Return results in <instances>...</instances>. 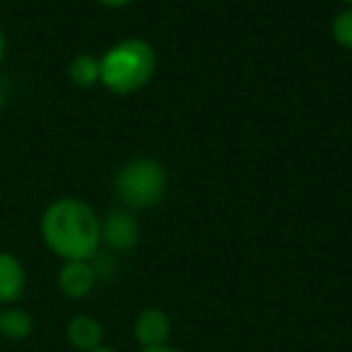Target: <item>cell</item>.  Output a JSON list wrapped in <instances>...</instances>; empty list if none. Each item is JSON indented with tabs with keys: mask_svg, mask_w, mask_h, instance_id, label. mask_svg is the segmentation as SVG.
Segmentation results:
<instances>
[{
	"mask_svg": "<svg viewBox=\"0 0 352 352\" xmlns=\"http://www.w3.org/2000/svg\"><path fill=\"white\" fill-rule=\"evenodd\" d=\"M41 236L65 261H89L102 244V220L87 203L60 198L41 217Z\"/></svg>",
	"mask_w": 352,
	"mask_h": 352,
	"instance_id": "1",
	"label": "cell"
},
{
	"mask_svg": "<svg viewBox=\"0 0 352 352\" xmlns=\"http://www.w3.org/2000/svg\"><path fill=\"white\" fill-rule=\"evenodd\" d=\"M99 82L113 94H135L152 80L157 70V54L145 39H123L99 58Z\"/></svg>",
	"mask_w": 352,
	"mask_h": 352,
	"instance_id": "2",
	"label": "cell"
},
{
	"mask_svg": "<svg viewBox=\"0 0 352 352\" xmlns=\"http://www.w3.org/2000/svg\"><path fill=\"white\" fill-rule=\"evenodd\" d=\"M116 198L126 208H152L164 198L166 193V171L157 160L150 157H135L118 169L113 179Z\"/></svg>",
	"mask_w": 352,
	"mask_h": 352,
	"instance_id": "3",
	"label": "cell"
},
{
	"mask_svg": "<svg viewBox=\"0 0 352 352\" xmlns=\"http://www.w3.org/2000/svg\"><path fill=\"white\" fill-rule=\"evenodd\" d=\"M102 241L113 251H131L140 241V225L131 210H113L102 220Z\"/></svg>",
	"mask_w": 352,
	"mask_h": 352,
	"instance_id": "4",
	"label": "cell"
},
{
	"mask_svg": "<svg viewBox=\"0 0 352 352\" xmlns=\"http://www.w3.org/2000/svg\"><path fill=\"white\" fill-rule=\"evenodd\" d=\"M97 283V268L89 261H65L58 273V287L65 297L80 299L92 292Z\"/></svg>",
	"mask_w": 352,
	"mask_h": 352,
	"instance_id": "5",
	"label": "cell"
},
{
	"mask_svg": "<svg viewBox=\"0 0 352 352\" xmlns=\"http://www.w3.org/2000/svg\"><path fill=\"white\" fill-rule=\"evenodd\" d=\"M171 333V323L162 309H145L135 318V338L142 347H162Z\"/></svg>",
	"mask_w": 352,
	"mask_h": 352,
	"instance_id": "6",
	"label": "cell"
},
{
	"mask_svg": "<svg viewBox=\"0 0 352 352\" xmlns=\"http://www.w3.org/2000/svg\"><path fill=\"white\" fill-rule=\"evenodd\" d=\"M25 270L20 261L10 254H0V302H15L25 292Z\"/></svg>",
	"mask_w": 352,
	"mask_h": 352,
	"instance_id": "7",
	"label": "cell"
},
{
	"mask_svg": "<svg viewBox=\"0 0 352 352\" xmlns=\"http://www.w3.org/2000/svg\"><path fill=\"white\" fill-rule=\"evenodd\" d=\"M68 340L78 350L92 352L97 347H102V326L89 316H75L68 323Z\"/></svg>",
	"mask_w": 352,
	"mask_h": 352,
	"instance_id": "8",
	"label": "cell"
},
{
	"mask_svg": "<svg viewBox=\"0 0 352 352\" xmlns=\"http://www.w3.org/2000/svg\"><path fill=\"white\" fill-rule=\"evenodd\" d=\"M68 75L78 87H92V85H97L99 78H102V63H99L97 56L80 54V56H75L73 63H70Z\"/></svg>",
	"mask_w": 352,
	"mask_h": 352,
	"instance_id": "9",
	"label": "cell"
},
{
	"mask_svg": "<svg viewBox=\"0 0 352 352\" xmlns=\"http://www.w3.org/2000/svg\"><path fill=\"white\" fill-rule=\"evenodd\" d=\"M32 316L25 309H6L0 311V333L8 340H25L32 333Z\"/></svg>",
	"mask_w": 352,
	"mask_h": 352,
	"instance_id": "10",
	"label": "cell"
},
{
	"mask_svg": "<svg viewBox=\"0 0 352 352\" xmlns=\"http://www.w3.org/2000/svg\"><path fill=\"white\" fill-rule=\"evenodd\" d=\"M331 34L336 39V44L352 51V8H345V10L338 12L336 20H333Z\"/></svg>",
	"mask_w": 352,
	"mask_h": 352,
	"instance_id": "11",
	"label": "cell"
},
{
	"mask_svg": "<svg viewBox=\"0 0 352 352\" xmlns=\"http://www.w3.org/2000/svg\"><path fill=\"white\" fill-rule=\"evenodd\" d=\"M97 3H102L107 8H123V6H131L133 0H97Z\"/></svg>",
	"mask_w": 352,
	"mask_h": 352,
	"instance_id": "12",
	"label": "cell"
},
{
	"mask_svg": "<svg viewBox=\"0 0 352 352\" xmlns=\"http://www.w3.org/2000/svg\"><path fill=\"white\" fill-rule=\"evenodd\" d=\"M142 352H179V350H174V347H166V345H162V347H145Z\"/></svg>",
	"mask_w": 352,
	"mask_h": 352,
	"instance_id": "13",
	"label": "cell"
},
{
	"mask_svg": "<svg viewBox=\"0 0 352 352\" xmlns=\"http://www.w3.org/2000/svg\"><path fill=\"white\" fill-rule=\"evenodd\" d=\"M6 56V36H3V30H0V60Z\"/></svg>",
	"mask_w": 352,
	"mask_h": 352,
	"instance_id": "14",
	"label": "cell"
},
{
	"mask_svg": "<svg viewBox=\"0 0 352 352\" xmlns=\"http://www.w3.org/2000/svg\"><path fill=\"white\" fill-rule=\"evenodd\" d=\"M92 352H116V350H111V347H97V350H92Z\"/></svg>",
	"mask_w": 352,
	"mask_h": 352,
	"instance_id": "15",
	"label": "cell"
},
{
	"mask_svg": "<svg viewBox=\"0 0 352 352\" xmlns=\"http://www.w3.org/2000/svg\"><path fill=\"white\" fill-rule=\"evenodd\" d=\"M340 3H345L347 8H352V0H340Z\"/></svg>",
	"mask_w": 352,
	"mask_h": 352,
	"instance_id": "16",
	"label": "cell"
},
{
	"mask_svg": "<svg viewBox=\"0 0 352 352\" xmlns=\"http://www.w3.org/2000/svg\"><path fill=\"white\" fill-rule=\"evenodd\" d=\"M0 107H3V89H0Z\"/></svg>",
	"mask_w": 352,
	"mask_h": 352,
	"instance_id": "17",
	"label": "cell"
}]
</instances>
